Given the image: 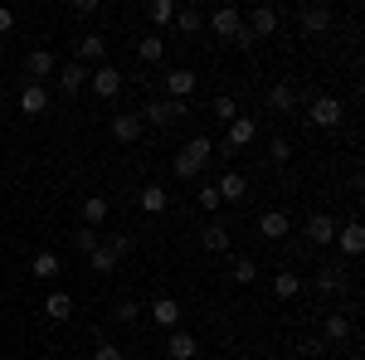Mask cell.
<instances>
[{
	"instance_id": "cell-18",
	"label": "cell",
	"mask_w": 365,
	"mask_h": 360,
	"mask_svg": "<svg viewBox=\"0 0 365 360\" xmlns=\"http://www.w3.org/2000/svg\"><path fill=\"white\" fill-rule=\"evenodd\" d=\"M336 244H341V253H346V258H356V253L365 249V229L351 220L346 229H336Z\"/></svg>"
},
{
	"instance_id": "cell-9",
	"label": "cell",
	"mask_w": 365,
	"mask_h": 360,
	"mask_svg": "<svg viewBox=\"0 0 365 360\" xmlns=\"http://www.w3.org/2000/svg\"><path fill=\"white\" fill-rule=\"evenodd\" d=\"M331 25H336L331 5H307V10H302V34H312V39H317V34H327Z\"/></svg>"
},
{
	"instance_id": "cell-22",
	"label": "cell",
	"mask_w": 365,
	"mask_h": 360,
	"mask_svg": "<svg viewBox=\"0 0 365 360\" xmlns=\"http://www.w3.org/2000/svg\"><path fill=\"white\" fill-rule=\"evenodd\" d=\"M108 210H113L108 195H88V200H83V224H88V229H98V224L108 220Z\"/></svg>"
},
{
	"instance_id": "cell-20",
	"label": "cell",
	"mask_w": 365,
	"mask_h": 360,
	"mask_svg": "<svg viewBox=\"0 0 365 360\" xmlns=\"http://www.w3.org/2000/svg\"><path fill=\"white\" fill-rule=\"evenodd\" d=\"M29 273H34V277H44V282H49V277H58V273H63V258H58V253H49V249H44V253H34V263H29Z\"/></svg>"
},
{
	"instance_id": "cell-19",
	"label": "cell",
	"mask_w": 365,
	"mask_h": 360,
	"mask_svg": "<svg viewBox=\"0 0 365 360\" xmlns=\"http://www.w3.org/2000/svg\"><path fill=\"white\" fill-rule=\"evenodd\" d=\"M137 205H141V210H146V215H166V205H170L166 185H146V190L137 195Z\"/></svg>"
},
{
	"instance_id": "cell-44",
	"label": "cell",
	"mask_w": 365,
	"mask_h": 360,
	"mask_svg": "<svg viewBox=\"0 0 365 360\" xmlns=\"http://www.w3.org/2000/svg\"><path fill=\"white\" fill-rule=\"evenodd\" d=\"M282 360H297V356H282Z\"/></svg>"
},
{
	"instance_id": "cell-12",
	"label": "cell",
	"mask_w": 365,
	"mask_h": 360,
	"mask_svg": "<svg viewBox=\"0 0 365 360\" xmlns=\"http://www.w3.org/2000/svg\"><path fill=\"white\" fill-rule=\"evenodd\" d=\"M73 49H78V63H103L108 58V39L103 34H78Z\"/></svg>"
},
{
	"instance_id": "cell-3",
	"label": "cell",
	"mask_w": 365,
	"mask_h": 360,
	"mask_svg": "<svg viewBox=\"0 0 365 360\" xmlns=\"http://www.w3.org/2000/svg\"><path fill=\"white\" fill-rule=\"evenodd\" d=\"M307 122H312V127H322V132H331V127H341V122H346V108H341V98H331V93L312 98Z\"/></svg>"
},
{
	"instance_id": "cell-30",
	"label": "cell",
	"mask_w": 365,
	"mask_h": 360,
	"mask_svg": "<svg viewBox=\"0 0 365 360\" xmlns=\"http://www.w3.org/2000/svg\"><path fill=\"white\" fill-rule=\"evenodd\" d=\"M88 268H93V273H113V268H117V253L108 249V244H98V249L88 253Z\"/></svg>"
},
{
	"instance_id": "cell-35",
	"label": "cell",
	"mask_w": 365,
	"mask_h": 360,
	"mask_svg": "<svg viewBox=\"0 0 365 360\" xmlns=\"http://www.w3.org/2000/svg\"><path fill=\"white\" fill-rule=\"evenodd\" d=\"M229 277H234L239 287H249L253 277H258V268H253V258H234V273H229Z\"/></svg>"
},
{
	"instance_id": "cell-36",
	"label": "cell",
	"mask_w": 365,
	"mask_h": 360,
	"mask_svg": "<svg viewBox=\"0 0 365 360\" xmlns=\"http://www.w3.org/2000/svg\"><path fill=\"white\" fill-rule=\"evenodd\" d=\"M210 112H215L220 122H234V117H239V108H234V98H229V93H220V98L210 103Z\"/></svg>"
},
{
	"instance_id": "cell-43",
	"label": "cell",
	"mask_w": 365,
	"mask_h": 360,
	"mask_svg": "<svg viewBox=\"0 0 365 360\" xmlns=\"http://www.w3.org/2000/svg\"><path fill=\"white\" fill-rule=\"evenodd\" d=\"M331 360H351V356H331Z\"/></svg>"
},
{
	"instance_id": "cell-31",
	"label": "cell",
	"mask_w": 365,
	"mask_h": 360,
	"mask_svg": "<svg viewBox=\"0 0 365 360\" xmlns=\"http://www.w3.org/2000/svg\"><path fill=\"white\" fill-rule=\"evenodd\" d=\"M273 292H278L282 302L297 297V292H302V273H278V277H273Z\"/></svg>"
},
{
	"instance_id": "cell-32",
	"label": "cell",
	"mask_w": 365,
	"mask_h": 360,
	"mask_svg": "<svg viewBox=\"0 0 365 360\" xmlns=\"http://www.w3.org/2000/svg\"><path fill=\"white\" fill-rule=\"evenodd\" d=\"M341 287H346V273H341V268H322V273H317V292L331 297V292H341Z\"/></svg>"
},
{
	"instance_id": "cell-45",
	"label": "cell",
	"mask_w": 365,
	"mask_h": 360,
	"mask_svg": "<svg viewBox=\"0 0 365 360\" xmlns=\"http://www.w3.org/2000/svg\"><path fill=\"white\" fill-rule=\"evenodd\" d=\"M63 360H78V356H63Z\"/></svg>"
},
{
	"instance_id": "cell-42",
	"label": "cell",
	"mask_w": 365,
	"mask_h": 360,
	"mask_svg": "<svg viewBox=\"0 0 365 360\" xmlns=\"http://www.w3.org/2000/svg\"><path fill=\"white\" fill-rule=\"evenodd\" d=\"M10 29H15V10H5V5H0V34H10Z\"/></svg>"
},
{
	"instance_id": "cell-26",
	"label": "cell",
	"mask_w": 365,
	"mask_h": 360,
	"mask_svg": "<svg viewBox=\"0 0 365 360\" xmlns=\"http://www.w3.org/2000/svg\"><path fill=\"white\" fill-rule=\"evenodd\" d=\"M327 341H331V346L351 341V317H346V312H331V317H327Z\"/></svg>"
},
{
	"instance_id": "cell-39",
	"label": "cell",
	"mask_w": 365,
	"mask_h": 360,
	"mask_svg": "<svg viewBox=\"0 0 365 360\" xmlns=\"http://www.w3.org/2000/svg\"><path fill=\"white\" fill-rule=\"evenodd\" d=\"M93 360H127V356H122V346H113V341H98Z\"/></svg>"
},
{
	"instance_id": "cell-7",
	"label": "cell",
	"mask_w": 365,
	"mask_h": 360,
	"mask_svg": "<svg viewBox=\"0 0 365 360\" xmlns=\"http://www.w3.org/2000/svg\"><path fill=\"white\" fill-rule=\"evenodd\" d=\"M210 29H215L220 39H229V44H234V39H239V29H244V15H239L234 5H220V10L210 15Z\"/></svg>"
},
{
	"instance_id": "cell-21",
	"label": "cell",
	"mask_w": 365,
	"mask_h": 360,
	"mask_svg": "<svg viewBox=\"0 0 365 360\" xmlns=\"http://www.w3.org/2000/svg\"><path fill=\"white\" fill-rule=\"evenodd\" d=\"M113 137L117 141H137L141 137V117L137 112H117L113 117Z\"/></svg>"
},
{
	"instance_id": "cell-5",
	"label": "cell",
	"mask_w": 365,
	"mask_h": 360,
	"mask_svg": "<svg viewBox=\"0 0 365 360\" xmlns=\"http://www.w3.org/2000/svg\"><path fill=\"white\" fill-rule=\"evenodd\" d=\"M302 234H307V244H317V249H327V244H336V220L331 215H312L307 224H302Z\"/></svg>"
},
{
	"instance_id": "cell-41",
	"label": "cell",
	"mask_w": 365,
	"mask_h": 360,
	"mask_svg": "<svg viewBox=\"0 0 365 360\" xmlns=\"http://www.w3.org/2000/svg\"><path fill=\"white\" fill-rule=\"evenodd\" d=\"M108 249H113V253H117V258H122V253L132 249V239H127V234H113V239H108Z\"/></svg>"
},
{
	"instance_id": "cell-17",
	"label": "cell",
	"mask_w": 365,
	"mask_h": 360,
	"mask_svg": "<svg viewBox=\"0 0 365 360\" xmlns=\"http://www.w3.org/2000/svg\"><path fill=\"white\" fill-rule=\"evenodd\" d=\"M200 244H205V249L210 253H229V224H205V229H200Z\"/></svg>"
},
{
	"instance_id": "cell-24",
	"label": "cell",
	"mask_w": 365,
	"mask_h": 360,
	"mask_svg": "<svg viewBox=\"0 0 365 360\" xmlns=\"http://www.w3.org/2000/svg\"><path fill=\"white\" fill-rule=\"evenodd\" d=\"M253 137H258L253 117H234V122H229V146H249Z\"/></svg>"
},
{
	"instance_id": "cell-16",
	"label": "cell",
	"mask_w": 365,
	"mask_h": 360,
	"mask_svg": "<svg viewBox=\"0 0 365 360\" xmlns=\"http://www.w3.org/2000/svg\"><path fill=\"white\" fill-rule=\"evenodd\" d=\"M215 190H220V205H234V200H244V190H249V180H244V175H239V170H225V175H220V180H215Z\"/></svg>"
},
{
	"instance_id": "cell-4",
	"label": "cell",
	"mask_w": 365,
	"mask_h": 360,
	"mask_svg": "<svg viewBox=\"0 0 365 360\" xmlns=\"http://www.w3.org/2000/svg\"><path fill=\"white\" fill-rule=\"evenodd\" d=\"M88 88H93V93H98L103 103H113L117 93H122V73H117L113 63H98V68L88 73Z\"/></svg>"
},
{
	"instance_id": "cell-2",
	"label": "cell",
	"mask_w": 365,
	"mask_h": 360,
	"mask_svg": "<svg viewBox=\"0 0 365 360\" xmlns=\"http://www.w3.org/2000/svg\"><path fill=\"white\" fill-rule=\"evenodd\" d=\"M137 117H141V127H146V122H151V127H170V122L190 117V103H175V98H156V103H141Z\"/></svg>"
},
{
	"instance_id": "cell-1",
	"label": "cell",
	"mask_w": 365,
	"mask_h": 360,
	"mask_svg": "<svg viewBox=\"0 0 365 360\" xmlns=\"http://www.w3.org/2000/svg\"><path fill=\"white\" fill-rule=\"evenodd\" d=\"M210 156H215V141H210V137H190L180 151H175V161H170L175 180H195L200 170L210 166Z\"/></svg>"
},
{
	"instance_id": "cell-27",
	"label": "cell",
	"mask_w": 365,
	"mask_h": 360,
	"mask_svg": "<svg viewBox=\"0 0 365 360\" xmlns=\"http://www.w3.org/2000/svg\"><path fill=\"white\" fill-rule=\"evenodd\" d=\"M58 83H63V93H78V88L88 83V68L73 58V63H63V73H58Z\"/></svg>"
},
{
	"instance_id": "cell-6",
	"label": "cell",
	"mask_w": 365,
	"mask_h": 360,
	"mask_svg": "<svg viewBox=\"0 0 365 360\" xmlns=\"http://www.w3.org/2000/svg\"><path fill=\"white\" fill-rule=\"evenodd\" d=\"M249 39L253 44H258V39H268V34H273V29H278V10H273V5H253L249 10Z\"/></svg>"
},
{
	"instance_id": "cell-15",
	"label": "cell",
	"mask_w": 365,
	"mask_h": 360,
	"mask_svg": "<svg viewBox=\"0 0 365 360\" xmlns=\"http://www.w3.org/2000/svg\"><path fill=\"white\" fill-rule=\"evenodd\" d=\"M49 73H54V54H49V49L25 54V78H29V83H39V78H49Z\"/></svg>"
},
{
	"instance_id": "cell-38",
	"label": "cell",
	"mask_w": 365,
	"mask_h": 360,
	"mask_svg": "<svg viewBox=\"0 0 365 360\" xmlns=\"http://www.w3.org/2000/svg\"><path fill=\"white\" fill-rule=\"evenodd\" d=\"M137 312H141V307L132 302V297H122V302L113 307V317H117V322H122V326H132V322H137Z\"/></svg>"
},
{
	"instance_id": "cell-40",
	"label": "cell",
	"mask_w": 365,
	"mask_h": 360,
	"mask_svg": "<svg viewBox=\"0 0 365 360\" xmlns=\"http://www.w3.org/2000/svg\"><path fill=\"white\" fill-rule=\"evenodd\" d=\"M200 210H210V215L220 210V190L215 185H200Z\"/></svg>"
},
{
	"instance_id": "cell-11",
	"label": "cell",
	"mask_w": 365,
	"mask_h": 360,
	"mask_svg": "<svg viewBox=\"0 0 365 360\" xmlns=\"http://www.w3.org/2000/svg\"><path fill=\"white\" fill-rule=\"evenodd\" d=\"M151 322L166 326V331H180V302H175V297H156V302H151Z\"/></svg>"
},
{
	"instance_id": "cell-10",
	"label": "cell",
	"mask_w": 365,
	"mask_h": 360,
	"mask_svg": "<svg viewBox=\"0 0 365 360\" xmlns=\"http://www.w3.org/2000/svg\"><path fill=\"white\" fill-rule=\"evenodd\" d=\"M195 73H190V68H170L166 73V93L170 98H175V103H190V93H195Z\"/></svg>"
},
{
	"instance_id": "cell-23",
	"label": "cell",
	"mask_w": 365,
	"mask_h": 360,
	"mask_svg": "<svg viewBox=\"0 0 365 360\" xmlns=\"http://www.w3.org/2000/svg\"><path fill=\"white\" fill-rule=\"evenodd\" d=\"M44 317H49V322H68V317H73V297H68V292H49Z\"/></svg>"
},
{
	"instance_id": "cell-34",
	"label": "cell",
	"mask_w": 365,
	"mask_h": 360,
	"mask_svg": "<svg viewBox=\"0 0 365 360\" xmlns=\"http://www.w3.org/2000/svg\"><path fill=\"white\" fill-rule=\"evenodd\" d=\"M268 161H273V166H287V161H292V141H287V137H273V146H268Z\"/></svg>"
},
{
	"instance_id": "cell-8",
	"label": "cell",
	"mask_w": 365,
	"mask_h": 360,
	"mask_svg": "<svg viewBox=\"0 0 365 360\" xmlns=\"http://www.w3.org/2000/svg\"><path fill=\"white\" fill-rule=\"evenodd\" d=\"M258 234L268 239V244H278L292 234V220H287V210H268V215H258Z\"/></svg>"
},
{
	"instance_id": "cell-37",
	"label": "cell",
	"mask_w": 365,
	"mask_h": 360,
	"mask_svg": "<svg viewBox=\"0 0 365 360\" xmlns=\"http://www.w3.org/2000/svg\"><path fill=\"white\" fill-rule=\"evenodd\" d=\"M146 15H151L156 25H170V20H175V0H151V10H146Z\"/></svg>"
},
{
	"instance_id": "cell-33",
	"label": "cell",
	"mask_w": 365,
	"mask_h": 360,
	"mask_svg": "<svg viewBox=\"0 0 365 360\" xmlns=\"http://www.w3.org/2000/svg\"><path fill=\"white\" fill-rule=\"evenodd\" d=\"M98 244H103V239H98V229H88V224L73 229V249H78V253H93Z\"/></svg>"
},
{
	"instance_id": "cell-25",
	"label": "cell",
	"mask_w": 365,
	"mask_h": 360,
	"mask_svg": "<svg viewBox=\"0 0 365 360\" xmlns=\"http://www.w3.org/2000/svg\"><path fill=\"white\" fill-rule=\"evenodd\" d=\"M170 25L180 29V34H200V29H205V15H200L195 5H185V10H175V20H170Z\"/></svg>"
},
{
	"instance_id": "cell-14",
	"label": "cell",
	"mask_w": 365,
	"mask_h": 360,
	"mask_svg": "<svg viewBox=\"0 0 365 360\" xmlns=\"http://www.w3.org/2000/svg\"><path fill=\"white\" fill-rule=\"evenodd\" d=\"M44 108H49V93H44V83H25V88H20V112H25V117H39Z\"/></svg>"
},
{
	"instance_id": "cell-28",
	"label": "cell",
	"mask_w": 365,
	"mask_h": 360,
	"mask_svg": "<svg viewBox=\"0 0 365 360\" xmlns=\"http://www.w3.org/2000/svg\"><path fill=\"white\" fill-rule=\"evenodd\" d=\"M161 54H166V39H161V34H146V39L137 44V58H141V63H161Z\"/></svg>"
},
{
	"instance_id": "cell-13",
	"label": "cell",
	"mask_w": 365,
	"mask_h": 360,
	"mask_svg": "<svg viewBox=\"0 0 365 360\" xmlns=\"http://www.w3.org/2000/svg\"><path fill=\"white\" fill-rule=\"evenodd\" d=\"M166 356H170V360H195V356H200V341H195L190 331H170Z\"/></svg>"
},
{
	"instance_id": "cell-29",
	"label": "cell",
	"mask_w": 365,
	"mask_h": 360,
	"mask_svg": "<svg viewBox=\"0 0 365 360\" xmlns=\"http://www.w3.org/2000/svg\"><path fill=\"white\" fill-rule=\"evenodd\" d=\"M268 108H273V112H292V108H297V93H292L287 83L268 88Z\"/></svg>"
}]
</instances>
